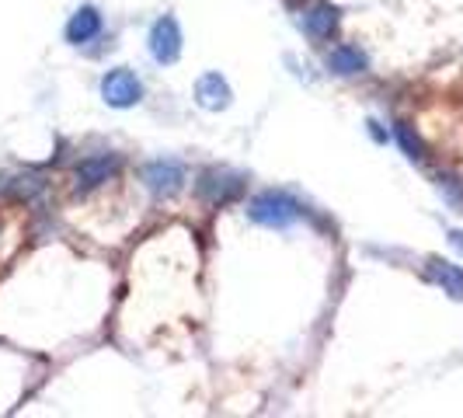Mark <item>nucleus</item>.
<instances>
[{"mask_svg": "<svg viewBox=\"0 0 463 418\" xmlns=\"http://www.w3.org/2000/svg\"><path fill=\"white\" fill-rule=\"evenodd\" d=\"M449 244H457L463 252V231H449Z\"/></svg>", "mask_w": 463, "mask_h": 418, "instance_id": "nucleus-14", "label": "nucleus"}, {"mask_svg": "<svg viewBox=\"0 0 463 418\" xmlns=\"http://www.w3.org/2000/svg\"><path fill=\"white\" fill-rule=\"evenodd\" d=\"M139 178L157 195H175L178 188L185 185V167L178 161H150L139 167Z\"/></svg>", "mask_w": 463, "mask_h": 418, "instance_id": "nucleus-5", "label": "nucleus"}, {"mask_svg": "<svg viewBox=\"0 0 463 418\" xmlns=\"http://www.w3.org/2000/svg\"><path fill=\"white\" fill-rule=\"evenodd\" d=\"M118 167H122V161H118L116 154H98V157H88V161L77 164L73 182H77L80 192H91V188L112 182V178L118 175Z\"/></svg>", "mask_w": 463, "mask_h": 418, "instance_id": "nucleus-6", "label": "nucleus"}, {"mask_svg": "<svg viewBox=\"0 0 463 418\" xmlns=\"http://www.w3.org/2000/svg\"><path fill=\"white\" fill-rule=\"evenodd\" d=\"M327 67L335 73H363L366 70V56L355 46H335L327 56Z\"/></svg>", "mask_w": 463, "mask_h": 418, "instance_id": "nucleus-11", "label": "nucleus"}, {"mask_svg": "<svg viewBox=\"0 0 463 418\" xmlns=\"http://www.w3.org/2000/svg\"><path fill=\"white\" fill-rule=\"evenodd\" d=\"M248 216L255 220V223H261V227H276V231H282V227H289V223H297L303 216V206L293 199V195H286V192H261V195H255L251 203H248Z\"/></svg>", "mask_w": 463, "mask_h": 418, "instance_id": "nucleus-1", "label": "nucleus"}, {"mask_svg": "<svg viewBox=\"0 0 463 418\" xmlns=\"http://www.w3.org/2000/svg\"><path fill=\"white\" fill-rule=\"evenodd\" d=\"M439 188H442V195H446L453 206L463 209V182H460V178H453V175H439Z\"/></svg>", "mask_w": 463, "mask_h": 418, "instance_id": "nucleus-13", "label": "nucleus"}, {"mask_svg": "<svg viewBox=\"0 0 463 418\" xmlns=\"http://www.w3.org/2000/svg\"><path fill=\"white\" fill-rule=\"evenodd\" d=\"M195 192H199V199H206L209 206H227V203H233V199H241L244 178L233 175V171H227V167H209V171L199 175Z\"/></svg>", "mask_w": 463, "mask_h": 418, "instance_id": "nucleus-2", "label": "nucleus"}, {"mask_svg": "<svg viewBox=\"0 0 463 418\" xmlns=\"http://www.w3.org/2000/svg\"><path fill=\"white\" fill-rule=\"evenodd\" d=\"M101 98L112 109H133V105H139V98H143V84H139V77L133 70L116 67L101 77Z\"/></svg>", "mask_w": 463, "mask_h": 418, "instance_id": "nucleus-3", "label": "nucleus"}, {"mask_svg": "<svg viewBox=\"0 0 463 418\" xmlns=\"http://www.w3.org/2000/svg\"><path fill=\"white\" fill-rule=\"evenodd\" d=\"M231 98H233L231 84L220 73H203L195 81V105L206 109V112H223L231 105Z\"/></svg>", "mask_w": 463, "mask_h": 418, "instance_id": "nucleus-7", "label": "nucleus"}, {"mask_svg": "<svg viewBox=\"0 0 463 418\" xmlns=\"http://www.w3.org/2000/svg\"><path fill=\"white\" fill-rule=\"evenodd\" d=\"M289 4H300V0H289Z\"/></svg>", "mask_w": 463, "mask_h": 418, "instance_id": "nucleus-15", "label": "nucleus"}, {"mask_svg": "<svg viewBox=\"0 0 463 418\" xmlns=\"http://www.w3.org/2000/svg\"><path fill=\"white\" fill-rule=\"evenodd\" d=\"M338 22H342V11L331 7V4H314L307 14H303V28L314 35V39H331L338 32Z\"/></svg>", "mask_w": 463, "mask_h": 418, "instance_id": "nucleus-9", "label": "nucleus"}, {"mask_svg": "<svg viewBox=\"0 0 463 418\" xmlns=\"http://www.w3.org/2000/svg\"><path fill=\"white\" fill-rule=\"evenodd\" d=\"M98 35H101V14H98V7H91V4L77 7L73 18L67 22V43L70 46H88Z\"/></svg>", "mask_w": 463, "mask_h": 418, "instance_id": "nucleus-8", "label": "nucleus"}, {"mask_svg": "<svg viewBox=\"0 0 463 418\" xmlns=\"http://www.w3.org/2000/svg\"><path fill=\"white\" fill-rule=\"evenodd\" d=\"M394 137H397V143H401V150H404L411 161H425V143H421V137L415 133L411 122H397Z\"/></svg>", "mask_w": 463, "mask_h": 418, "instance_id": "nucleus-12", "label": "nucleus"}, {"mask_svg": "<svg viewBox=\"0 0 463 418\" xmlns=\"http://www.w3.org/2000/svg\"><path fill=\"white\" fill-rule=\"evenodd\" d=\"M429 276L442 286V293H449L453 300H463V269L453 265V261H442V258H432L429 261Z\"/></svg>", "mask_w": 463, "mask_h": 418, "instance_id": "nucleus-10", "label": "nucleus"}, {"mask_svg": "<svg viewBox=\"0 0 463 418\" xmlns=\"http://www.w3.org/2000/svg\"><path fill=\"white\" fill-rule=\"evenodd\" d=\"M150 56L161 63V67H171V63H178V56H182V28L175 18H157L154 28H150Z\"/></svg>", "mask_w": 463, "mask_h": 418, "instance_id": "nucleus-4", "label": "nucleus"}]
</instances>
